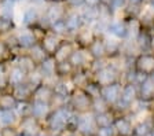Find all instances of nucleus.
I'll return each mask as SVG.
<instances>
[{"label": "nucleus", "mask_w": 154, "mask_h": 136, "mask_svg": "<svg viewBox=\"0 0 154 136\" xmlns=\"http://www.w3.org/2000/svg\"><path fill=\"white\" fill-rule=\"evenodd\" d=\"M73 111L70 110V107L63 106L61 109H55L51 110V113L48 114L47 120L44 121L45 129L50 133H55V135H63L67 131V122L73 116Z\"/></svg>", "instance_id": "nucleus-1"}, {"label": "nucleus", "mask_w": 154, "mask_h": 136, "mask_svg": "<svg viewBox=\"0 0 154 136\" xmlns=\"http://www.w3.org/2000/svg\"><path fill=\"white\" fill-rule=\"evenodd\" d=\"M92 98L85 92L84 88L76 87L72 91L67 106L70 107V110L76 114H85L92 111Z\"/></svg>", "instance_id": "nucleus-2"}, {"label": "nucleus", "mask_w": 154, "mask_h": 136, "mask_svg": "<svg viewBox=\"0 0 154 136\" xmlns=\"http://www.w3.org/2000/svg\"><path fill=\"white\" fill-rule=\"evenodd\" d=\"M96 124H95V114L85 113L79 114V122H77V133L80 136H95L96 135Z\"/></svg>", "instance_id": "nucleus-3"}, {"label": "nucleus", "mask_w": 154, "mask_h": 136, "mask_svg": "<svg viewBox=\"0 0 154 136\" xmlns=\"http://www.w3.org/2000/svg\"><path fill=\"white\" fill-rule=\"evenodd\" d=\"M117 78H119V70L114 65H110V63L95 71V83L100 87L114 84L117 83Z\"/></svg>", "instance_id": "nucleus-4"}, {"label": "nucleus", "mask_w": 154, "mask_h": 136, "mask_svg": "<svg viewBox=\"0 0 154 136\" xmlns=\"http://www.w3.org/2000/svg\"><path fill=\"white\" fill-rule=\"evenodd\" d=\"M18 131L21 135H25V136H36L40 131L43 129L42 122L38 120H36L35 117L32 116H28L25 118H21L18 124Z\"/></svg>", "instance_id": "nucleus-5"}, {"label": "nucleus", "mask_w": 154, "mask_h": 136, "mask_svg": "<svg viewBox=\"0 0 154 136\" xmlns=\"http://www.w3.org/2000/svg\"><path fill=\"white\" fill-rule=\"evenodd\" d=\"M121 84L119 81L114 83V84L110 85H105V87H100V98L106 103L109 104L110 107H113L117 102L120 101V96H121Z\"/></svg>", "instance_id": "nucleus-6"}, {"label": "nucleus", "mask_w": 154, "mask_h": 136, "mask_svg": "<svg viewBox=\"0 0 154 136\" xmlns=\"http://www.w3.org/2000/svg\"><path fill=\"white\" fill-rule=\"evenodd\" d=\"M95 59L91 56V54L87 50H74L73 54L69 58V62L70 65L73 66L74 69H84L88 68L94 63Z\"/></svg>", "instance_id": "nucleus-7"}, {"label": "nucleus", "mask_w": 154, "mask_h": 136, "mask_svg": "<svg viewBox=\"0 0 154 136\" xmlns=\"http://www.w3.org/2000/svg\"><path fill=\"white\" fill-rule=\"evenodd\" d=\"M135 70L144 76H150L154 71V55L151 54H140L135 59Z\"/></svg>", "instance_id": "nucleus-8"}, {"label": "nucleus", "mask_w": 154, "mask_h": 136, "mask_svg": "<svg viewBox=\"0 0 154 136\" xmlns=\"http://www.w3.org/2000/svg\"><path fill=\"white\" fill-rule=\"evenodd\" d=\"M136 99H138V88H136L135 84L128 83V84H125L124 87H122L121 96H120V101L117 102V103H120L121 106L127 107L129 110V106H131Z\"/></svg>", "instance_id": "nucleus-9"}, {"label": "nucleus", "mask_w": 154, "mask_h": 136, "mask_svg": "<svg viewBox=\"0 0 154 136\" xmlns=\"http://www.w3.org/2000/svg\"><path fill=\"white\" fill-rule=\"evenodd\" d=\"M138 99L144 103L154 99V81L150 77H146L138 85Z\"/></svg>", "instance_id": "nucleus-10"}, {"label": "nucleus", "mask_w": 154, "mask_h": 136, "mask_svg": "<svg viewBox=\"0 0 154 136\" xmlns=\"http://www.w3.org/2000/svg\"><path fill=\"white\" fill-rule=\"evenodd\" d=\"M113 128H114L117 136H132V132H134V125H132L131 120L125 116L116 117Z\"/></svg>", "instance_id": "nucleus-11"}, {"label": "nucleus", "mask_w": 154, "mask_h": 136, "mask_svg": "<svg viewBox=\"0 0 154 136\" xmlns=\"http://www.w3.org/2000/svg\"><path fill=\"white\" fill-rule=\"evenodd\" d=\"M26 77H28V73H25L19 66H17L15 63H14L13 68L7 71V84H8L10 88H14V87H17V85L25 84Z\"/></svg>", "instance_id": "nucleus-12"}, {"label": "nucleus", "mask_w": 154, "mask_h": 136, "mask_svg": "<svg viewBox=\"0 0 154 136\" xmlns=\"http://www.w3.org/2000/svg\"><path fill=\"white\" fill-rule=\"evenodd\" d=\"M61 43H62V40L59 36L54 35L52 32H47L45 36L43 37V40L40 41V45H42L43 50L47 52L48 56H52L55 54V51L58 50V47H59Z\"/></svg>", "instance_id": "nucleus-13"}, {"label": "nucleus", "mask_w": 154, "mask_h": 136, "mask_svg": "<svg viewBox=\"0 0 154 136\" xmlns=\"http://www.w3.org/2000/svg\"><path fill=\"white\" fill-rule=\"evenodd\" d=\"M52 95H54V87L43 83L42 85H38L35 91H33V96L32 101L33 102H42V103H47L50 104Z\"/></svg>", "instance_id": "nucleus-14"}, {"label": "nucleus", "mask_w": 154, "mask_h": 136, "mask_svg": "<svg viewBox=\"0 0 154 136\" xmlns=\"http://www.w3.org/2000/svg\"><path fill=\"white\" fill-rule=\"evenodd\" d=\"M65 15H66V8H65V6L62 3L48 6V8L44 13V17L48 20L50 23H54V22H57V21L63 20Z\"/></svg>", "instance_id": "nucleus-15"}, {"label": "nucleus", "mask_w": 154, "mask_h": 136, "mask_svg": "<svg viewBox=\"0 0 154 136\" xmlns=\"http://www.w3.org/2000/svg\"><path fill=\"white\" fill-rule=\"evenodd\" d=\"M73 51H74L73 43L62 41L61 44H59V47H58V50L55 51V54L52 55V58L55 59L57 63H59V62H66V61H69V58H70V55L73 54Z\"/></svg>", "instance_id": "nucleus-16"}, {"label": "nucleus", "mask_w": 154, "mask_h": 136, "mask_svg": "<svg viewBox=\"0 0 154 136\" xmlns=\"http://www.w3.org/2000/svg\"><path fill=\"white\" fill-rule=\"evenodd\" d=\"M65 23H66V29L69 33H79V30H81L83 28V20H81V15L79 13H67L63 18Z\"/></svg>", "instance_id": "nucleus-17"}, {"label": "nucleus", "mask_w": 154, "mask_h": 136, "mask_svg": "<svg viewBox=\"0 0 154 136\" xmlns=\"http://www.w3.org/2000/svg\"><path fill=\"white\" fill-rule=\"evenodd\" d=\"M11 95L15 98L17 102H32L33 91L25 83V84H21L11 88Z\"/></svg>", "instance_id": "nucleus-18"}, {"label": "nucleus", "mask_w": 154, "mask_h": 136, "mask_svg": "<svg viewBox=\"0 0 154 136\" xmlns=\"http://www.w3.org/2000/svg\"><path fill=\"white\" fill-rule=\"evenodd\" d=\"M30 104H32V113H30V116L35 117L36 120H38L40 122L47 120L48 114L51 113L50 104L42 103V102H33V101L30 102Z\"/></svg>", "instance_id": "nucleus-19"}, {"label": "nucleus", "mask_w": 154, "mask_h": 136, "mask_svg": "<svg viewBox=\"0 0 154 136\" xmlns=\"http://www.w3.org/2000/svg\"><path fill=\"white\" fill-rule=\"evenodd\" d=\"M17 43H18L19 48L23 50H30L35 44H37V40L35 39V36L30 30H25V32H19L17 35Z\"/></svg>", "instance_id": "nucleus-20"}, {"label": "nucleus", "mask_w": 154, "mask_h": 136, "mask_svg": "<svg viewBox=\"0 0 154 136\" xmlns=\"http://www.w3.org/2000/svg\"><path fill=\"white\" fill-rule=\"evenodd\" d=\"M38 20H40V13L36 8V6H28L23 8V15H22V23L26 26H33L37 25Z\"/></svg>", "instance_id": "nucleus-21"}, {"label": "nucleus", "mask_w": 154, "mask_h": 136, "mask_svg": "<svg viewBox=\"0 0 154 136\" xmlns=\"http://www.w3.org/2000/svg\"><path fill=\"white\" fill-rule=\"evenodd\" d=\"M87 51L91 54L94 59H103L106 56L105 52V45H103V39L100 37H95L94 41L87 47Z\"/></svg>", "instance_id": "nucleus-22"}, {"label": "nucleus", "mask_w": 154, "mask_h": 136, "mask_svg": "<svg viewBox=\"0 0 154 136\" xmlns=\"http://www.w3.org/2000/svg\"><path fill=\"white\" fill-rule=\"evenodd\" d=\"M19 117L17 116L15 110H0V125L4 126H18Z\"/></svg>", "instance_id": "nucleus-23"}, {"label": "nucleus", "mask_w": 154, "mask_h": 136, "mask_svg": "<svg viewBox=\"0 0 154 136\" xmlns=\"http://www.w3.org/2000/svg\"><path fill=\"white\" fill-rule=\"evenodd\" d=\"M15 65L19 66V68L22 69L25 73H28V74L37 69V63L29 56V54H22V55H19L18 58H17Z\"/></svg>", "instance_id": "nucleus-24"}, {"label": "nucleus", "mask_w": 154, "mask_h": 136, "mask_svg": "<svg viewBox=\"0 0 154 136\" xmlns=\"http://www.w3.org/2000/svg\"><path fill=\"white\" fill-rule=\"evenodd\" d=\"M103 45H105V52H106V56H113L119 55L121 52V43L119 40L116 39H110V37H106L103 39Z\"/></svg>", "instance_id": "nucleus-25"}, {"label": "nucleus", "mask_w": 154, "mask_h": 136, "mask_svg": "<svg viewBox=\"0 0 154 136\" xmlns=\"http://www.w3.org/2000/svg\"><path fill=\"white\" fill-rule=\"evenodd\" d=\"M107 33L113 35L116 39H127L128 32L125 28V22H112L107 25Z\"/></svg>", "instance_id": "nucleus-26"}, {"label": "nucleus", "mask_w": 154, "mask_h": 136, "mask_svg": "<svg viewBox=\"0 0 154 136\" xmlns=\"http://www.w3.org/2000/svg\"><path fill=\"white\" fill-rule=\"evenodd\" d=\"M74 70H76V69L70 65V62L69 61L57 63V69H55V71H57V77L59 78V80H66V78L72 77L73 73H74Z\"/></svg>", "instance_id": "nucleus-27"}, {"label": "nucleus", "mask_w": 154, "mask_h": 136, "mask_svg": "<svg viewBox=\"0 0 154 136\" xmlns=\"http://www.w3.org/2000/svg\"><path fill=\"white\" fill-rule=\"evenodd\" d=\"M15 3L13 0H0V18L4 20H13Z\"/></svg>", "instance_id": "nucleus-28"}, {"label": "nucleus", "mask_w": 154, "mask_h": 136, "mask_svg": "<svg viewBox=\"0 0 154 136\" xmlns=\"http://www.w3.org/2000/svg\"><path fill=\"white\" fill-rule=\"evenodd\" d=\"M114 114L112 111H106V113L95 114V124L96 128H105V126H112L114 122Z\"/></svg>", "instance_id": "nucleus-29"}, {"label": "nucleus", "mask_w": 154, "mask_h": 136, "mask_svg": "<svg viewBox=\"0 0 154 136\" xmlns=\"http://www.w3.org/2000/svg\"><path fill=\"white\" fill-rule=\"evenodd\" d=\"M18 102L11 95V92H3L0 95V110H15Z\"/></svg>", "instance_id": "nucleus-30"}, {"label": "nucleus", "mask_w": 154, "mask_h": 136, "mask_svg": "<svg viewBox=\"0 0 154 136\" xmlns=\"http://www.w3.org/2000/svg\"><path fill=\"white\" fill-rule=\"evenodd\" d=\"M154 126L150 121H142L134 126L132 136H151Z\"/></svg>", "instance_id": "nucleus-31"}, {"label": "nucleus", "mask_w": 154, "mask_h": 136, "mask_svg": "<svg viewBox=\"0 0 154 136\" xmlns=\"http://www.w3.org/2000/svg\"><path fill=\"white\" fill-rule=\"evenodd\" d=\"M28 54H29V56H30V58H32L33 61H35L36 63H37V66L40 65V63H42V62L44 61V59H47V58H48L47 52H45L44 50H43V47L40 45V43H37V44L33 45L32 48L29 50Z\"/></svg>", "instance_id": "nucleus-32"}, {"label": "nucleus", "mask_w": 154, "mask_h": 136, "mask_svg": "<svg viewBox=\"0 0 154 136\" xmlns=\"http://www.w3.org/2000/svg\"><path fill=\"white\" fill-rule=\"evenodd\" d=\"M43 83H44V78H43L42 73L38 71V69H36L32 73H29L28 77H26V84L29 85V88L32 91H35L36 88H37L38 85H42Z\"/></svg>", "instance_id": "nucleus-33"}, {"label": "nucleus", "mask_w": 154, "mask_h": 136, "mask_svg": "<svg viewBox=\"0 0 154 136\" xmlns=\"http://www.w3.org/2000/svg\"><path fill=\"white\" fill-rule=\"evenodd\" d=\"M81 20H83V23H95L98 21V8H91V7H85L83 10V13H80Z\"/></svg>", "instance_id": "nucleus-34"}, {"label": "nucleus", "mask_w": 154, "mask_h": 136, "mask_svg": "<svg viewBox=\"0 0 154 136\" xmlns=\"http://www.w3.org/2000/svg\"><path fill=\"white\" fill-rule=\"evenodd\" d=\"M136 45H138L139 50H143V51H147L149 48L151 47V37L147 32L144 29H142V32L138 35L136 37Z\"/></svg>", "instance_id": "nucleus-35"}, {"label": "nucleus", "mask_w": 154, "mask_h": 136, "mask_svg": "<svg viewBox=\"0 0 154 136\" xmlns=\"http://www.w3.org/2000/svg\"><path fill=\"white\" fill-rule=\"evenodd\" d=\"M94 39H95V35H94L92 29L79 30V33H77V41L80 43L83 47H88L94 41Z\"/></svg>", "instance_id": "nucleus-36"}, {"label": "nucleus", "mask_w": 154, "mask_h": 136, "mask_svg": "<svg viewBox=\"0 0 154 136\" xmlns=\"http://www.w3.org/2000/svg\"><path fill=\"white\" fill-rule=\"evenodd\" d=\"M125 28H127V32L128 35L134 36V37H138V35L142 32V23L138 18H129L127 22H125Z\"/></svg>", "instance_id": "nucleus-37"}, {"label": "nucleus", "mask_w": 154, "mask_h": 136, "mask_svg": "<svg viewBox=\"0 0 154 136\" xmlns=\"http://www.w3.org/2000/svg\"><path fill=\"white\" fill-rule=\"evenodd\" d=\"M110 110V106L103 101L100 96L94 98L92 101V113L94 114H100V113H106Z\"/></svg>", "instance_id": "nucleus-38"}, {"label": "nucleus", "mask_w": 154, "mask_h": 136, "mask_svg": "<svg viewBox=\"0 0 154 136\" xmlns=\"http://www.w3.org/2000/svg\"><path fill=\"white\" fill-rule=\"evenodd\" d=\"M15 113L19 117V120L30 116V113H32V104H30V102H18V104L15 107Z\"/></svg>", "instance_id": "nucleus-39"}, {"label": "nucleus", "mask_w": 154, "mask_h": 136, "mask_svg": "<svg viewBox=\"0 0 154 136\" xmlns=\"http://www.w3.org/2000/svg\"><path fill=\"white\" fill-rule=\"evenodd\" d=\"M50 32H52L54 35L59 36V37L69 33V32H67V29H66V23H65L63 20L57 21V22L51 23V26H50Z\"/></svg>", "instance_id": "nucleus-40"}, {"label": "nucleus", "mask_w": 154, "mask_h": 136, "mask_svg": "<svg viewBox=\"0 0 154 136\" xmlns=\"http://www.w3.org/2000/svg\"><path fill=\"white\" fill-rule=\"evenodd\" d=\"M84 89H85V92L90 95L92 99L94 98L100 96V85H98L95 81H94V83H90V81H88V83L84 85Z\"/></svg>", "instance_id": "nucleus-41"}, {"label": "nucleus", "mask_w": 154, "mask_h": 136, "mask_svg": "<svg viewBox=\"0 0 154 136\" xmlns=\"http://www.w3.org/2000/svg\"><path fill=\"white\" fill-rule=\"evenodd\" d=\"M13 20H4V18H0V35H6L13 28Z\"/></svg>", "instance_id": "nucleus-42"}, {"label": "nucleus", "mask_w": 154, "mask_h": 136, "mask_svg": "<svg viewBox=\"0 0 154 136\" xmlns=\"http://www.w3.org/2000/svg\"><path fill=\"white\" fill-rule=\"evenodd\" d=\"M11 54V50L8 48V45L6 44L4 40H0V62H3L4 59H7Z\"/></svg>", "instance_id": "nucleus-43"}, {"label": "nucleus", "mask_w": 154, "mask_h": 136, "mask_svg": "<svg viewBox=\"0 0 154 136\" xmlns=\"http://www.w3.org/2000/svg\"><path fill=\"white\" fill-rule=\"evenodd\" d=\"M95 136H117V135H116V131L112 125V126H105V128H98Z\"/></svg>", "instance_id": "nucleus-44"}, {"label": "nucleus", "mask_w": 154, "mask_h": 136, "mask_svg": "<svg viewBox=\"0 0 154 136\" xmlns=\"http://www.w3.org/2000/svg\"><path fill=\"white\" fill-rule=\"evenodd\" d=\"M110 10L113 11H119L121 8H125L127 7V0H112V3L109 4Z\"/></svg>", "instance_id": "nucleus-45"}, {"label": "nucleus", "mask_w": 154, "mask_h": 136, "mask_svg": "<svg viewBox=\"0 0 154 136\" xmlns=\"http://www.w3.org/2000/svg\"><path fill=\"white\" fill-rule=\"evenodd\" d=\"M3 136H19V131L17 126H4L2 128Z\"/></svg>", "instance_id": "nucleus-46"}, {"label": "nucleus", "mask_w": 154, "mask_h": 136, "mask_svg": "<svg viewBox=\"0 0 154 136\" xmlns=\"http://www.w3.org/2000/svg\"><path fill=\"white\" fill-rule=\"evenodd\" d=\"M85 7H91V8H98L100 4V0H84Z\"/></svg>", "instance_id": "nucleus-47"}, {"label": "nucleus", "mask_w": 154, "mask_h": 136, "mask_svg": "<svg viewBox=\"0 0 154 136\" xmlns=\"http://www.w3.org/2000/svg\"><path fill=\"white\" fill-rule=\"evenodd\" d=\"M66 3L72 7H81L84 6V0H66Z\"/></svg>", "instance_id": "nucleus-48"}, {"label": "nucleus", "mask_w": 154, "mask_h": 136, "mask_svg": "<svg viewBox=\"0 0 154 136\" xmlns=\"http://www.w3.org/2000/svg\"><path fill=\"white\" fill-rule=\"evenodd\" d=\"M50 135H51V133L48 132V131L45 129V128H43V129L40 131V132H38V133H37V135H36V136H50Z\"/></svg>", "instance_id": "nucleus-49"}, {"label": "nucleus", "mask_w": 154, "mask_h": 136, "mask_svg": "<svg viewBox=\"0 0 154 136\" xmlns=\"http://www.w3.org/2000/svg\"><path fill=\"white\" fill-rule=\"evenodd\" d=\"M44 2H48V3H51V4H58V3H62L63 0H44Z\"/></svg>", "instance_id": "nucleus-50"}, {"label": "nucleus", "mask_w": 154, "mask_h": 136, "mask_svg": "<svg viewBox=\"0 0 154 136\" xmlns=\"http://www.w3.org/2000/svg\"><path fill=\"white\" fill-rule=\"evenodd\" d=\"M62 136H80L77 132H66V133H63Z\"/></svg>", "instance_id": "nucleus-51"}, {"label": "nucleus", "mask_w": 154, "mask_h": 136, "mask_svg": "<svg viewBox=\"0 0 154 136\" xmlns=\"http://www.w3.org/2000/svg\"><path fill=\"white\" fill-rule=\"evenodd\" d=\"M28 2H30V3H33V6L35 4H42L44 0H28Z\"/></svg>", "instance_id": "nucleus-52"}, {"label": "nucleus", "mask_w": 154, "mask_h": 136, "mask_svg": "<svg viewBox=\"0 0 154 136\" xmlns=\"http://www.w3.org/2000/svg\"><path fill=\"white\" fill-rule=\"evenodd\" d=\"M112 3V0H100V4H106V6H109Z\"/></svg>", "instance_id": "nucleus-53"}, {"label": "nucleus", "mask_w": 154, "mask_h": 136, "mask_svg": "<svg viewBox=\"0 0 154 136\" xmlns=\"http://www.w3.org/2000/svg\"><path fill=\"white\" fill-rule=\"evenodd\" d=\"M142 0H129V3H132V4H139Z\"/></svg>", "instance_id": "nucleus-54"}, {"label": "nucleus", "mask_w": 154, "mask_h": 136, "mask_svg": "<svg viewBox=\"0 0 154 136\" xmlns=\"http://www.w3.org/2000/svg\"><path fill=\"white\" fill-rule=\"evenodd\" d=\"M13 2H14V3H22V2H26V0H13Z\"/></svg>", "instance_id": "nucleus-55"}, {"label": "nucleus", "mask_w": 154, "mask_h": 136, "mask_svg": "<svg viewBox=\"0 0 154 136\" xmlns=\"http://www.w3.org/2000/svg\"><path fill=\"white\" fill-rule=\"evenodd\" d=\"M149 77H150V78H151V80H153V81H154V71H153V73H151V74H150V76H149Z\"/></svg>", "instance_id": "nucleus-56"}, {"label": "nucleus", "mask_w": 154, "mask_h": 136, "mask_svg": "<svg viewBox=\"0 0 154 136\" xmlns=\"http://www.w3.org/2000/svg\"><path fill=\"white\" fill-rule=\"evenodd\" d=\"M50 136H62V135H55V133H51Z\"/></svg>", "instance_id": "nucleus-57"}, {"label": "nucleus", "mask_w": 154, "mask_h": 136, "mask_svg": "<svg viewBox=\"0 0 154 136\" xmlns=\"http://www.w3.org/2000/svg\"><path fill=\"white\" fill-rule=\"evenodd\" d=\"M0 136H3V133H2V128H0Z\"/></svg>", "instance_id": "nucleus-58"}, {"label": "nucleus", "mask_w": 154, "mask_h": 136, "mask_svg": "<svg viewBox=\"0 0 154 136\" xmlns=\"http://www.w3.org/2000/svg\"><path fill=\"white\" fill-rule=\"evenodd\" d=\"M2 94H3V92H2V89H0V95H2Z\"/></svg>", "instance_id": "nucleus-59"}, {"label": "nucleus", "mask_w": 154, "mask_h": 136, "mask_svg": "<svg viewBox=\"0 0 154 136\" xmlns=\"http://www.w3.org/2000/svg\"><path fill=\"white\" fill-rule=\"evenodd\" d=\"M19 136H25V135H21V133H19Z\"/></svg>", "instance_id": "nucleus-60"}, {"label": "nucleus", "mask_w": 154, "mask_h": 136, "mask_svg": "<svg viewBox=\"0 0 154 136\" xmlns=\"http://www.w3.org/2000/svg\"><path fill=\"white\" fill-rule=\"evenodd\" d=\"M153 3H154V0H153Z\"/></svg>", "instance_id": "nucleus-61"}, {"label": "nucleus", "mask_w": 154, "mask_h": 136, "mask_svg": "<svg viewBox=\"0 0 154 136\" xmlns=\"http://www.w3.org/2000/svg\"><path fill=\"white\" fill-rule=\"evenodd\" d=\"M153 102H154V99H153Z\"/></svg>", "instance_id": "nucleus-62"}]
</instances>
